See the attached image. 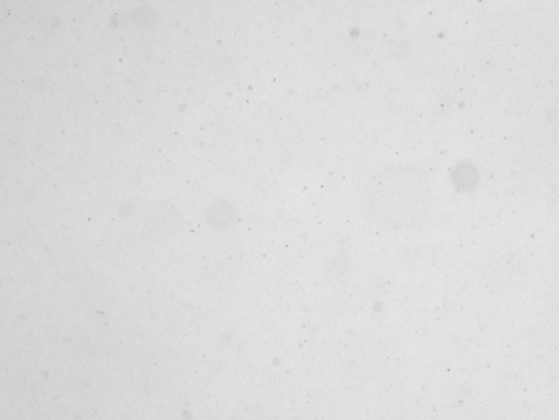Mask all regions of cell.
Listing matches in <instances>:
<instances>
[{
  "label": "cell",
  "instance_id": "6da1fadb",
  "mask_svg": "<svg viewBox=\"0 0 559 420\" xmlns=\"http://www.w3.org/2000/svg\"><path fill=\"white\" fill-rule=\"evenodd\" d=\"M431 188L424 173L410 165L385 168L368 184L363 206L373 221L394 230H412L426 219Z\"/></svg>",
  "mask_w": 559,
  "mask_h": 420
}]
</instances>
